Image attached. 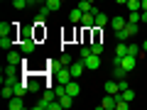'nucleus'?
Segmentation results:
<instances>
[{
  "instance_id": "1",
  "label": "nucleus",
  "mask_w": 147,
  "mask_h": 110,
  "mask_svg": "<svg viewBox=\"0 0 147 110\" xmlns=\"http://www.w3.org/2000/svg\"><path fill=\"white\" fill-rule=\"evenodd\" d=\"M137 34V25L135 22H127L123 30H115V37H118V42H125V39H130V37Z\"/></svg>"
},
{
  "instance_id": "2",
  "label": "nucleus",
  "mask_w": 147,
  "mask_h": 110,
  "mask_svg": "<svg viewBox=\"0 0 147 110\" xmlns=\"http://www.w3.org/2000/svg\"><path fill=\"white\" fill-rule=\"evenodd\" d=\"M96 12H100L96 5H93L91 12H84V17H81V27H84V30H93L96 27Z\"/></svg>"
},
{
  "instance_id": "3",
  "label": "nucleus",
  "mask_w": 147,
  "mask_h": 110,
  "mask_svg": "<svg viewBox=\"0 0 147 110\" xmlns=\"http://www.w3.org/2000/svg\"><path fill=\"white\" fill-rule=\"evenodd\" d=\"M34 49H37V42H34V39H32L30 34H27L25 39H20V52L25 54V56H27V54H32V52H34Z\"/></svg>"
},
{
  "instance_id": "4",
  "label": "nucleus",
  "mask_w": 147,
  "mask_h": 110,
  "mask_svg": "<svg viewBox=\"0 0 147 110\" xmlns=\"http://www.w3.org/2000/svg\"><path fill=\"white\" fill-rule=\"evenodd\" d=\"M15 39H17V32L3 34V37H0V47H3V49H12V47H15Z\"/></svg>"
},
{
  "instance_id": "5",
  "label": "nucleus",
  "mask_w": 147,
  "mask_h": 110,
  "mask_svg": "<svg viewBox=\"0 0 147 110\" xmlns=\"http://www.w3.org/2000/svg\"><path fill=\"white\" fill-rule=\"evenodd\" d=\"M113 108H115V95L105 93V95H103V100L98 103V110H113Z\"/></svg>"
},
{
  "instance_id": "6",
  "label": "nucleus",
  "mask_w": 147,
  "mask_h": 110,
  "mask_svg": "<svg viewBox=\"0 0 147 110\" xmlns=\"http://www.w3.org/2000/svg\"><path fill=\"white\" fill-rule=\"evenodd\" d=\"M84 64H86V68H91V71H96V68L100 66V56H98V54H88V56L84 59Z\"/></svg>"
},
{
  "instance_id": "7",
  "label": "nucleus",
  "mask_w": 147,
  "mask_h": 110,
  "mask_svg": "<svg viewBox=\"0 0 147 110\" xmlns=\"http://www.w3.org/2000/svg\"><path fill=\"white\" fill-rule=\"evenodd\" d=\"M84 68H86V64H84V59H81L79 64H74V61H71V66H69V71H71V78H79L81 73H84Z\"/></svg>"
},
{
  "instance_id": "8",
  "label": "nucleus",
  "mask_w": 147,
  "mask_h": 110,
  "mask_svg": "<svg viewBox=\"0 0 147 110\" xmlns=\"http://www.w3.org/2000/svg\"><path fill=\"white\" fill-rule=\"evenodd\" d=\"M66 93L71 95V98H76V95L81 93V86L76 83V78H71V81H69V83H66Z\"/></svg>"
},
{
  "instance_id": "9",
  "label": "nucleus",
  "mask_w": 147,
  "mask_h": 110,
  "mask_svg": "<svg viewBox=\"0 0 147 110\" xmlns=\"http://www.w3.org/2000/svg\"><path fill=\"white\" fill-rule=\"evenodd\" d=\"M7 108H10V110H22V108H25V100H22L20 95H12V98L7 100Z\"/></svg>"
},
{
  "instance_id": "10",
  "label": "nucleus",
  "mask_w": 147,
  "mask_h": 110,
  "mask_svg": "<svg viewBox=\"0 0 147 110\" xmlns=\"http://www.w3.org/2000/svg\"><path fill=\"white\" fill-rule=\"evenodd\" d=\"M103 88H105V93H110V95H118V93H120V86H118V78L108 81V83H105Z\"/></svg>"
},
{
  "instance_id": "11",
  "label": "nucleus",
  "mask_w": 147,
  "mask_h": 110,
  "mask_svg": "<svg viewBox=\"0 0 147 110\" xmlns=\"http://www.w3.org/2000/svg\"><path fill=\"white\" fill-rule=\"evenodd\" d=\"M12 88H15V95L25 98V93L30 91V83H27V81H22V83H12Z\"/></svg>"
},
{
  "instance_id": "12",
  "label": "nucleus",
  "mask_w": 147,
  "mask_h": 110,
  "mask_svg": "<svg viewBox=\"0 0 147 110\" xmlns=\"http://www.w3.org/2000/svg\"><path fill=\"white\" fill-rule=\"evenodd\" d=\"M22 59L25 56H20V52H7V64H12V66H20Z\"/></svg>"
},
{
  "instance_id": "13",
  "label": "nucleus",
  "mask_w": 147,
  "mask_h": 110,
  "mask_svg": "<svg viewBox=\"0 0 147 110\" xmlns=\"http://www.w3.org/2000/svg\"><path fill=\"white\" fill-rule=\"evenodd\" d=\"M81 17H84V12H81V7H74V10L69 12V20H71L74 25H81Z\"/></svg>"
},
{
  "instance_id": "14",
  "label": "nucleus",
  "mask_w": 147,
  "mask_h": 110,
  "mask_svg": "<svg viewBox=\"0 0 147 110\" xmlns=\"http://www.w3.org/2000/svg\"><path fill=\"white\" fill-rule=\"evenodd\" d=\"M127 108H130V103L123 98V93H118L115 95V110H127Z\"/></svg>"
},
{
  "instance_id": "15",
  "label": "nucleus",
  "mask_w": 147,
  "mask_h": 110,
  "mask_svg": "<svg viewBox=\"0 0 147 110\" xmlns=\"http://www.w3.org/2000/svg\"><path fill=\"white\" fill-rule=\"evenodd\" d=\"M49 12H52V10H49L47 5H44L42 10L37 12V25H44V22H47V17H49Z\"/></svg>"
},
{
  "instance_id": "16",
  "label": "nucleus",
  "mask_w": 147,
  "mask_h": 110,
  "mask_svg": "<svg viewBox=\"0 0 147 110\" xmlns=\"http://www.w3.org/2000/svg\"><path fill=\"white\" fill-rule=\"evenodd\" d=\"M127 12H140L142 10V0H127Z\"/></svg>"
},
{
  "instance_id": "17",
  "label": "nucleus",
  "mask_w": 147,
  "mask_h": 110,
  "mask_svg": "<svg viewBox=\"0 0 147 110\" xmlns=\"http://www.w3.org/2000/svg\"><path fill=\"white\" fill-rule=\"evenodd\" d=\"M125 25H127L125 17H113V20H110V27H113V30H123Z\"/></svg>"
},
{
  "instance_id": "18",
  "label": "nucleus",
  "mask_w": 147,
  "mask_h": 110,
  "mask_svg": "<svg viewBox=\"0 0 147 110\" xmlns=\"http://www.w3.org/2000/svg\"><path fill=\"white\" fill-rule=\"evenodd\" d=\"M54 64H57V66H71V56H69V54L64 52V54H61V56H59Z\"/></svg>"
},
{
  "instance_id": "19",
  "label": "nucleus",
  "mask_w": 147,
  "mask_h": 110,
  "mask_svg": "<svg viewBox=\"0 0 147 110\" xmlns=\"http://www.w3.org/2000/svg\"><path fill=\"white\" fill-rule=\"evenodd\" d=\"M105 25H110V20L103 15V12H96V27H105Z\"/></svg>"
},
{
  "instance_id": "20",
  "label": "nucleus",
  "mask_w": 147,
  "mask_h": 110,
  "mask_svg": "<svg viewBox=\"0 0 147 110\" xmlns=\"http://www.w3.org/2000/svg\"><path fill=\"white\" fill-rule=\"evenodd\" d=\"M59 100H61V108H64V110H66V108H71V105H74V98H71V95H69V93L59 95Z\"/></svg>"
},
{
  "instance_id": "21",
  "label": "nucleus",
  "mask_w": 147,
  "mask_h": 110,
  "mask_svg": "<svg viewBox=\"0 0 147 110\" xmlns=\"http://www.w3.org/2000/svg\"><path fill=\"white\" fill-rule=\"evenodd\" d=\"M125 76H127V71H125L123 66H113V78L120 81V78H125Z\"/></svg>"
},
{
  "instance_id": "22",
  "label": "nucleus",
  "mask_w": 147,
  "mask_h": 110,
  "mask_svg": "<svg viewBox=\"0 0 147 110\" xmlns=\"http://www.w3.org/2000/svg\"><path fill=\"white\" fill-rule=\"evenodd\" d=\"M39 88H42V78H37V76L30 78V91H32V93H37Z\"/></svg>"
},
{
  "instance_id": "23",
  "label": "nucleus",
  "mask_w": 147,
  "mask_h": 110,
  "mask_svg": "<svg viewBox=\"0 0 147 110\" xmlns=\"http://www.w3.org/2000/svg\"><path fill=\"white\" fill-rule=\"evenodd\" d=\"M34 108H37V110H49V100H44L42 95H39V98H37V103H34Z\"/></svg>"
},
{
  "instance_id": "24",
  "label": "nucleus",
  "mask_w": 147,
  "mask_h": 110,
  "mask_svg": "<svg viewBox=\"0 0 147 110\" xmlns=\"http://www.w3.org/2000/svg\"><path fill=\"white\" fill-rule=\"evenodd\" d=\"M127 22H135V25H140V22H142V10H140V12H130V15H127Z\"/></svg>"
},
{
  "instance_id": "25",
  "label": "nucleus",
  "mask_w": 147,
  "mask_h": 110,
  "mask_svg": "<svg viewBox=\"0 0 147 110\" xmlns=\"http://www.w3.org/2000/svg\"><path fill=\"white\" fill-rule=\"evenodd\" d=\"M44 5H47V7H49V10H52V12H54V10H59V7H61V5H64V3H61V0H47V3H44Z\"/></svg>"
},
{
  "instance_id": "26",
  "label": "nucleus",
  "mask_w": 147,
  "mask_h": 110,
  "mask_svg": "<svg viewBox=\"0 0 147 110\" xmlns=\"http://www.w3.org/2000/svg\"><path fill=\"white\" fill-rule=\"evenodd\" d=\"M120 93H123V98H125L127 103H132V100H135V91H132V88H125V91H120Z\"/></svg>"
},
{
  "instance_id": "27",
  "label": "nucleus",
  "mask_w": 147,
  "mask_h": 110,
  "mask_svg": "<svg viewBox=\"0 0 147 110\" xmlns=\"http://www.w3.org/2000/svg\"><path fill=\"white\" fill-rule=\"evenodd\" d=\"M79 7H81V12H91V10H93V3H88V0H81Z\"/></svg>"
},
{
  "instance_id": "28",
  "label": "nucleus",
  "mask_w": 147,
  "mask_h": 110,
  "mask_svg": "<svg viewBox=\"0 0 147 110\" xmlns=\"http://www.w3.org/2000/svg\"><path fill=\"white\" fill-rule=\"evenodd\" d=\"M91 52H93V54H98V56H100V54H103V44H100L98 39H96V42L91 44Z\"/></svg>"
},
{
  "instance_id": "29",
  "label": "nucleus",
  "mask_w": 147,
  "mask_h": 110,
  "mask_svg": "<svg viewBox=\"0 0 147 110\" xmlns=\"http://www.w3.org/2000/svg\"><path fill=\"white\" fill-rule=\"evenodd\" d=\"M125 54H127V44H118V47H115V56H125Z\"/></svg>"
},
{
  "instance_id": "30",
  "label": "nucleus",
  "mask_w": 147,
  "mask_h": 110,
  "mask_svg": "<svg viewBox=\"0 0 147 110\" xmlns=\"http://www.w3.org/2000/svg\"><path fill=\"white\" fill-rule=\"evenodd\" d=\"M12 5H15V10H22L27 5V0H12Z\"/></svg>"
},
{
  "instance_id": "31",
  "label": "nucleus",
  "mask_w": 147,
  "mask_h": 110,
  "mask_svg": "<svg viewBox=\"0 0 147 110\" xmlns=\"http://www.w3.org/2000/svg\"><path fill=\"white\" fill-rule=\"evenodd\" d=\"M88 54H93V52H91V47H84V49H81V59H86Z\"/></svg>"
},
{
  "instance_id": "32",
  "label": "nucleus",
  "mask_w": 147,
  "mask_h": 110,
  "mask_svg": "<svg viewBox=\"0 0 147 110\" xmlns=\"http://www.w3.org/2000/svg\"><path fill=\"white\" fill-rule=\"evenodd\" d=\"M115 3L118 5H127V0H115Z\"/></svg>"
},
{
  "instance_id": "33",
  "label": "nucleus",
  "mask_w": 147,
  "mask_h": 110,
  "mask_svg": "<svg viewBox=\"0 0 147 110\" xmlns=\"http://www.w3.org/2000/svg\"><path fill=\"white\" fill-rule=\"evenodd\" d=\"M142 52H147V39H145V42H142Z\"/></svg>"
},
{
  "instance_id": "34",
  "label": "nucleus",
  "mask_w": 147,
  "mask_h": 110,
  "mask_svg": "<svg viewBox=\"0 0 147 110\" xmlns=\"http://www.w3.org/2000/svg\"><path fill=\"white\" fill-rule=\"evenodd\" d=\"M142 10H147V0H142Z\"/></svg>"
},
{
  "instance_id": "35",
  "label": "nucleus",
  "mask_w": 147,
  "mask_h": 110,
  "mask_svg": "<svg viewBox=\"0 0 147 110\" xmlns=\"http://www.w3.org/2000/svg\"><path fill=\"white\" fill-rule=\"evenodd\" d=\"M32 3H34V0H27V5H32Z\"/></svg>"
},
{
  "instance_id": "36",
  "label": "nucleus",
  "mask_w": 147,
  "mask_h": 110,
  "mask_svg": "<svg viewBox=\"0 0 147 110\" xmlns=\"http://www.w3.org/2000/svg\"><path fill=\"white\" fill-rule=\"evenodd\" d=\"M34 3H47V0H34Z\"/></svg>"
},
{
  "instance_id": "37",
  "label": "nucleus",
  "mask_w": 147,
  "mask_h": 110,
  "mask_svg": "<svg viewBox=\"0 0 147 110\" xmlns=\"http://www.w3.org/2000/svg\"><path fill=\"white\" fill-rule=\"evenodd\" d=\"M88 3H98V0H88Z\"/></svg>"
},
{
  "instance_id": "38",
  "label": "nucleus",
  "mask_w": 147,
  "mask_h": 110,
  "mask_svg": "<svg viewBox=\"0 0 147 110\" xmlns=\"http://www.w3.org/2000/svg\"><path fill=\"white\" fill-rule=\"evenodd\" d=\"M98 3H105V0H98Z\"/></svg>"
},
{
  "instance_id": "39",
  "label": "nucleus",
  "mask_w": 147,
  "mask_h": 110,
  "mask_svg": "<svg viewBox=\"0 0 147 110\" xmlns=\"http://www.w3.org/2000/svg\"><path fill=\"white\" fill-rule=\"evenodd\" d=\"M61 3H66V0H61Z\"/></svg>"
},
{
  "instance_id": "40",
  "label": "nucleus",
  "mask_w": 147,
  "mask_h": 110,
  "mask_svg": "<svg viewBox=\"0 0 147 110\" xmlns=\"http://www.w3.org/2000/svg\"><path fill=\"white\" fill-rule=\"evenodd\" d=\"M3 3H5V0H3Z\"/></svg>"
}]
</instances>
